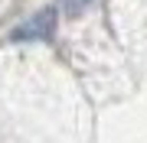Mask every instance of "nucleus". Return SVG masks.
<instances>
[{"label": "nucleus", "mask_w": 147, "mask_h": 143, "mask_svg": "<svg viewBox=\"0 0 147 143\" xmlns=\"http://www.w3.org/2000/svg\"><path fill=\"white\" fill-rule=\"evenodd\" d=\"M53 29H56V10L46 7L42 13L30 16L23 26H16L13 29V39H16V43H36V39H49Z\"/></svg>", "instance_id": "f257e3e1"}, {"label": "nucleus", "mask_w": 147, "mask_h": 143, "mask_svg": "<svg viewBox=\"0 0 147 143\" xmlns=\"http://www.w3.org/2000/svg\"><path fill=\"white\" fill-rule=\"evenodd\" d=\"M95 0H62V13L65 16H79L85 7H92Z\"/></svg>", "instance_id": "f03ea898"}]
</instances>
